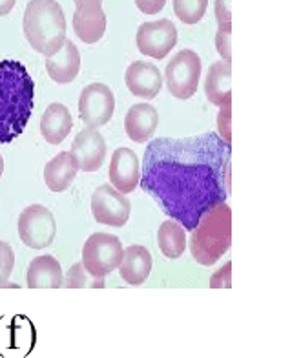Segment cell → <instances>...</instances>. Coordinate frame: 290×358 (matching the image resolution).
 I'll return each mask as SVG.
<instances>
[{"label":"cell","mask_w":290,"mask_h":358,"mask_svg":"<svg viewBox=\"0 0 290 358\" xmlns=\"http://www.w3.org/2000/svg\"><path fill=\"white\" fill-rule=\"evenodd\" d=\"M35 106V83L19 61H0V143L8 145L26 130Z\"/></svg>","instance_id":"2"},{"label":"cell","mask_w":290,"mask_h":358,"mask_svg":"<svg viewBox=\"0 0 290 358\" xmlns=\"http://www.w3.org/2000/svg\"><path fill=\"white\" fill-rule=\"evenodd\" d=\"M205 94L215 106L232 103V66L229 61H217L208 68Z\"/></svg>","instance_id":"19"},{"label":"cell","mask_w":290,"mask_h":358,"mask_svg":"<svg viewBox=\"0 0 290 358\" xmlns=\"http://www.w3.org/2000/svg\"><path fill=\"white\" fill-rule=\"evenodd\" d=\"M166 86L175 99L187 101L194 97L201 79V59L194 50H181L172 57L166 66Z\"/></svg>","instance_id":"6"},{"label":"cell","mask_w":290,"mask_h":358,"mask_svg":"<svg viewBox=\"0 0 290 358\" xmlns=\"http://www.w3.org/2000/svg\"><path fill=\"white\" fill-rule=\"evenodd\" d=\"M124 80H126V86L131 94L136 97H143V99H155L163 88V76H161L159 68L152 62H131Z\"/></svg>","instance_id":"14"},{"label":"cell","mask_w":290,"mask_h":358,"mask_svg":"<svg viewBox=\"0 0 290 358\" xmlns=\"http://www.w3.org/2000/svg\"><path fill=\"white\" fill-rule=\"evenodd\" d=\"M159 113L157 108L148 103H139L128 110L124 117V130L131 141L146 143L157 130Z\"/></svg>","instance_id":"16"},{"label":"cell","mask_w":290,"mask_h":358,"mask_svg":"<svg viewBox=\"0 0 290 358\" xmlns=\"http://www.w3.org/2000/svg\"><path fill=\"white\" fill-rule=\"evenodd\" d=\"M219 115H217V130L219 136L225 141H232V132H230V119H232V103H226L219 106Z\"/></svg>","instance_id":"26"},{"label":"cell","mask_w":290,"mask_h":358,"mask_svg":"<svg viewBox=\"0 0 290 358\" xmlns=\"http://www.w3.org/2000/svg\"><path fill=\"white\" fill-rule=\"evenodd\" d=\"M230 29H217V35H215V46H217V52L223 57V61H232V48H230Z\"/></svg>","instance_id":"28"},{"label":"cell","mask_w":290,"mask_h":358,"mask_svg":"<svg viewBox=\"0 0 290 358\" xmlns=\"http://www.w3.org/2000/svg\"><path fill=\"white\" fill-rule=\"evenodd\" d=\"M62 287L68 289H103L104 287V278H97L94 274H89L86 271L85 264L82 262H77V264L71 265V268L68 271L64 278V285Z\"/></svg>","instance_id":"23"},{"label":"cell","mask_w":290,"mask_h":358,"mask_svg":"<svg viewBox=\"0 0 290 358\" xmlns=\"http://www.w3.org/2000/svg\"><path fill=\"white\" fill-rule=\"evenodd\" d=\"M46 71L59 85H68L75 80L80 71V53L75 43L66 38L64 46L52 57H46Z\"/></svg>","instance_id":"15"},{"label":"cell","mask_w":290,"mask_h":358,"mask_svg":"<svg viewBox=\"0 0 290 358\" xmlns=\"http://www.w3.org/2000/svg\"><path fill=\"white\" fill-rule=\"evenodd\" d=\"M232 146L219 134L161 137L146 146L140 189L164 214L194 231L201 216L230 194Z\"/></svg>","instance_id":"1"},{"label":"cell","mask_w":290,"mask_h":358,"mask_svg":"<svg viewBox=\"0 0 290 358\" xmlns=\"http://www.w3.org/2000/svg\"><path fill=\"white\" fill-rule=\"evenodd\" d=\"M106 13L101 2H85L77 6L73 13V29L75 35L86 44H95L106 34Z\"/></svg>","instance_id":"13"},{"label":"cell","mask_w":290,"mask_h":358,"mask_svg":"<svg viewBox=\"0 0 290 358\" xmlns=\"http://www.w3.org/2000/svg\"><path fill=\"white\" fill-rule=\"evenodd\" d=\"M230 268H232V264L230 262H226L225 267L221 268V271H217V273L214 274L210 278V287L212 289H219V287H225V289H230L232 287V276H230Z\"/></svg>","instance_id":"29"},{"label":"cell","mask_w":290,"mask_h":358,"mask_svg":"<svg viewBox=\"0 0 290 358\" xmlns=\"http://www.w3.org/2000/svg\"><path fill=\"white\" fill-rule=\"evenodd\" d=\"M2 172H4V159L0 156V178H2Z\"/></svg>","instance_id":"33"},{"label":"cell","mask_w":290,"mask_h":358,"mask_svg":"<svg viewBox=\"0 0 290 358\" xmlns=\"http://www.w3.org/2000/svg\"><path fill=\"white\" fill-rule=\"evenodd\" d=\"M208 0H173V13L181 22L197 24L205 17Z\"/></svg>","instance_id":"24"},{"label":"cell","mask_w":290,"mask_h":358,"mask_svg":"<svg viewBox=\"0 0 290 358\" xmlns=\"http://www.w3.org/2000/svg\"><path fill=\"white\" fill-rule=\"evenodd\" d=\"M122 243L117 236L95 232L86 240L82 249V264L89 274L106 278L112 271H117L122 262Z\"/></svg>","instance_id":"5"},{"label":"cell","mask_w":290,"mask_h":358,"mask_svg":"<svg viewBox=\"0 0 290 358\" xmlns=\"http://www.w3.org/2000/svg\"><path fill=\"white\" fill-rule=\"evenodd\" d=\"M24 37L44 57L55 55L66 43V17L57 0H29L22 19Z\"/></svg>","instance_id":"3"},{"label":"cell","mask_w":290,"mask_h":358,"mask_svg":"<svg viewBox=\"0 0 290 358\" xmlns=\"http://www.w3.org/2000/svg\"><path fill=\"white\" fill-rule=\"evenodd\" d=\"M79 163L71 152H61L44 166V181L52 192H64L71 187L79 172Z\"/></svg>","instance_id":"17"},{"label":"cell","mask_w":290,"mask_h":358,"mask_svg":"<svg viewBox=\"0 0 290 358\" xmlns=\"http://www.w3.org/2000/svg\"><path fill=\"white\" fill-rule=\"evenodd\" d=\"M57 223L44 205H29L19 216V236L29 249H46L53 243Z\"/></svg>","instance_id":"7"},{"label":"cell","mask_w":290,"mask_h":358,"mask_svg":"<svg viewBox=\"0 0 290 358\" xmlns=\"http://www.w3.org/2000/svg\"><path fill=\"white\" fill-rule=\"evenodd\" d=\"M157 243H159V250L168 259H177L183 256L184 249H187V232L184 227L175 220H168L163 222L157 232Z\"/></svg>","instance_id":"22"},{"label":"cell","mask_w":290,"mask_h":358,"mask_svg":"<svg viewBox=\"0 0 290 358\" xmlns=\"http://www.w3.org/2000/svg\"><path fill=\"white\" fill-rule=\"evenodd\" d=\"M73 2H75V6L85 4V2H101V4H103V0H73Z\"/></svg>","instance_id":"32"},{"label":"cell","mask_w":290,"mask_h":358,"mask_svg":"<svg viewBox=\"0 0 290 358\" xmlns=\"http://www.w3.org/2000/svg\"><path fill=\"white\" fill-rule=\"evenodd\" d=\"M215 19L221 29L232 31V13H230V0H215Z\"/></svg>","instance_id":"27"},{"label":"cell","mask_w":290,"mask_h":358,"mask_svg":"<svg viewBox=\"0 0 290 358\" xmlns=\"http://www.w3.org/2000/svg\"><path fill=\"white\" fill-rule=\"evenodd\" d=\"M71 154L82 172H97L106 157V141L97 128H85L71 143Z\"/></svg>","instance_id":"11"},{"label":"cell","mask_w":290,"mask_h":358,"mask_svg":"<svg viewBox=\"0 0 290 358\" xmlns=\"http://www.w3.org/2000/svg\"><path fill=\"white\" fill-rule=\"evenodd\" d=\"M110 183L121 194H130L140 183V166L131 148H117L110 161Z\"/></svg>","instance_id":"12"},{"label":"cell","mask_w":290,"mask_h":358,"mask_svg":"<svg viewBox=\"0 0 290 358\" xmlns=\"http://www.w3.org/2000/svg\"><path fill=\"white\" fill-rule=\"evenodd\" d=\"M15 2H17V0H0V17H4V15L10 13L15 8Z\"/></svg>","instance_id":"31"},{"label":"cell","mask_w":290,"mask_h":358,"mask_svg":"<svg viewBox=\"0 0 290 358\" xmlns=\"http://www.w3.org/2000/svg\"><path fill=\"white\" fill-rule=\"evenodd\" d=\"M136 6L139 8L140 13L155 15L163 11V8L166 6V0H136Z\"/></svg>","instance_id":"30"},{"label":"cell","mask_w":290,"mask_h":358,"mask_svg":"<svg viewBox=\"0 0 290 358\" xmlns=\"http://www.w3.org/2000/svg\"><path fill=\"white\" fill-rule=\"evenodd\" d=\"M73 128L70 110L62 103H53L46 108L41 119V134L50 145H61Z\"/></svg>","instance_id":"20"},{"label":"cell","mask_w":290,"mask_h":358,"mask_svg":"<svg viewBox=\"0 0 290 358\" xmlns=\"http://www.w3.org/2000/svg\"><path fill=\"white\" fill-rule=\"evenodd\" d=\"M13 267H15L13 249H11L8 243H4V241H0V287H2V283L8 282Z\"/></svg>","instance_id":"25"},{"label":"cell","mask_w":290,"mask_h":358,"mask_svg":"<svg viewBox=\"0 0 290 358\" xmlns=\"http://www.w3.org/2000/svg\"><path fill=\"white\" fill-rule=\"evenodd\" d=\"M232 243V210L225 201L205 213L192 231L190 250L199 265L210 267Z\"/></svg>","instance_id":"4"},{"label":"cell","mask_w":290,"mask_h":358,"mask_svg":"<svg viewBox=\"0 0 290 358\" xmlns=\"http://www.w3.org/2000/svg\"><path fill=\"white\" fill-rule=\"evenodd\" d=\"M152 265H154V259H152L150 250L143 245H130L124 249L119 273H121V278L130 285H140L150 276Z\"/></svg>","instance_id":"18"},{"label":"cell","mask_w":290,"mask_h":358,"mask_svg":"<svg viewBox=\"0 0 290 358\" xmlns=\"http://www.w3.org/2000/svg\"><path fill=\"white\" fill-rule=\"evenodd\" d=\"M92 213L97 223L121 229L130 217V199L124 198V194L119 192L113 185H101L92 196Z\"/></svg>","instance_id":"9"},{"label":"cell","mask_w":290,"mask_h":358,"mask_svg":"<svg viewBox=\"0 0 290 358\" xmlns=\"http://www.w3.org/2000/svg\"><path fill=\"white\" fill-rule=\"evenodd\" d=\"M177 44V28L168 19L140 24L137 29V48L139 52L152 59H164Z\"/></svg>","instance_id":"10"},{"label":"cell","mask_w":290,"mask_h":358,"mask_svg":"<svg viewBox=\"0 0 290 358\" xmlns=\"http://www.w3.org/2000/svg\"><path fill=\"white\" fill-rule=\"evenodd\" d=\"M64 285L62 267L53 256L44 255L31 259L28 267L29 289H59Z\"/></svg>","instance_id":"21"},{"label":"cell","mask_w":290,"mask_h":358,"mask_svg":"<svg viewBox=\"0 0 290 358\" xmlns=\"http://www.w3.org/2000/svg\"><path fill=\"white\" fill-rule=\"evenodd\" d=\"M115 110V97L110 86L103 83H92L80 92L79 115L89 128H99L110 123Z\"/></svg>","instance_id":"8"}]
</instances>
